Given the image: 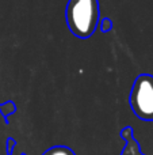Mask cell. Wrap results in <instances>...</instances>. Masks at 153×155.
<instances>
[{"label": "cell", "mask_w": 153, "mask_h": 155, "mask_svg": "<svg viewBox=\"0 0 153 155\" xmlns=\"http://www.w3.org/2000/svg\"><path fill=\"white\" fill-rule=\"evenodd\" d=\"M98 0H68L65 19L69 30L79 38H89L99 25Z\"/></svg>", "instance_id": "6da1fadb"}, {"label": "cell", "mask_w": 153, "mask_h": 155, "mask_svg": "<svg viewBox=\"0 0 153 155\" xmlns=\"http://www.w3.org/2000/svg\"><path fill=\"white\" fill-rule=\"evenodd\" d=\"M130 106L141 120H153V76L142 74L134 80L130 91Z\"/></svg>", "instance_id": "7a4b0ae2"}, {"label": "cell", "mask_w": 153, "mask_h": 155, "mask_svg": "<svg viewBox=\"0 0 153 155\" xmlns=\"http://www.w3.org/2000/svg\"><path fill=\"white\" fill-rule=\"evenodd\" d=\"M122 155H144L138 151V146L137 143L133 139H127V146L125 148V151L122 153Z\"/></svg>", "instance_id": "3957f363"}, {"label": "cell", "mask_w": 153, "mask_h": 155, "mask_svg": "<svg viewBox=\"0 0 153 155\" xmlns=\"http://www.w3.org/2000/svg\"><path fill=\"white\" fill-rule=\"evenodd\" d=\"M46 155H75V154L67 147H56L49 151Z\"/></svg>", "instance_id": "277c9868"}]
</instances>
